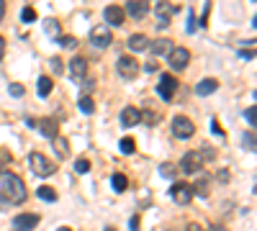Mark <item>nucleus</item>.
I'll list each match as a JSON object with an SVG mask.
<instances>
[{
	"label": "nucleus",
	"instance_id": "obj_1",
	"mask_svg": "<svg viewBox=\"0 0 257 231\" xmlns=\"http://www.w3.org/2000/svg\"><path fill=\"white\" fill-rule=\"evenodd\" d=\"M0 198L8 201V203H24L26 201V185L24 180H21L18 175H13V172H3V177H0Z\"/></svg>",
	"mask_w": 257,
	"mask_h": 231
},
{
	"label": "nucleus",
	"instance_id": "obj_2",
	"mask_svg": "<svg viewBox=\"0 0 257 231\" xmlns=\"http://www.w3.org/2000/svg\"><path fill=\"white\" fill-rule=\"evenodd\" d=\"M29 165H31V170L36 172V175H41V177H49V175H54V172H57V165H54L49 157H44L41 152H31V154H29Z\"/></svg>",
	"mask_w": 257,
	"mask_h": 231
},
{
	"label": "nucleus",
	"instance_id": "obj_3",
	"mask_svg": "<svg viewBox=\"0 0 257 231\" xmlns=\"http://www.w3.org/2000/svg\"><path fill=\"white\" fill-rule=\"evenodd\" d=\"M200 167H203V154L200 152H185L177 170L185 172V175H196V172H200Z\"/></svg>",
	"mask_w": 257,
	"mask_h": 231
},
{
	"label": "nucleus",
	"instance_id": "obj_4",
	"mask_svg": "<svg viewBox=\"0 0 257 231\" xmlns=\"http://www.w3.org/2000/svg\"><path fill=\"white\" fill-rule=\"evenodd\" d=\"M196 134V126L191 118H185V116H175L172 118V136L175 139H191Z\"/></svg>",
	"mask_w": 257,
	"mask_h": 231
},
{
	"label": "nucleus",
	"instance_id": "obj_5",
	"mask_svg": "<svg viewBox=\"0 0 257 231\" xmlns=\"http://www.w3.org/2000/svg\"><path fill=\"white\" fill-rule=\"evenodd\" d=\"M170 195H172V201H175L177 205H188V203L193 201V188H191V182H172Z\"/></svg>",
	"mask_w": 257,
	"mask_h": 231
},
{
	"label": "nucleus",
	"instance_id": "obj_6",
	"mask_svg": "<svg viewBox=\"0 0 257 231\" xmlns=\"http://www.w3.org/2000/svg\"><path fill=\"white\" fill-rule=\"evenodd\" d=\"M167 62H170L172 69H185L188 62H191V52L185 46H172V52L167 54Z\"/></svg>",
	"mask_w": 257,
	"mask_h": 231
},
{
	"label": "nucleus",
	"instance_id": "obj_7",
	"mask_svg": "<svg viewBox=\"0 0 257 231\" xmlns=\"http://www.w3.org/2000/svg\"><path fill=\"white\" fill-rule=\"evenodd\" d=\"M111 41H114V33H111L108 26H95L90 31V44L98 46V49H108Z\"/></svg>",
	"mask_w": 257,
	"mask_h": 231
},
{
	"label": "nucleus",
	"instance_id": "obj_8",
	"mask_svg": "<svg viewBox=\"0 0 257 231\" xmlns=\"http://www.w3.org/2000/svg\"><path fill=\"white\" fill-rule=\"evenodd\" d=\"M116 69H118V75L124 80H134L139 75V62L134 59V57H121V59L116 62Z\"/></svg>",
	"mask_w": 257,
	"mask_h": 231
},
{
	"label": "nucleus",
	"instance_id": "obj_9",
	"mask_svg": "<svg viewBox=\"0 0 257 231\" xmlns=\"http://www.w3.org/2000/svg\"><path fill=\"white\" fill-rule=\"evenodd\" d=\"M175 90H177V80H175L172 75H162V77H160V85H157L160 98H165V100H172Z\"/></svg>",
	"mask_w": 257,
	"mask_h": 231
},
{
	"label": "nucleus",
	"instance_id": "obj_10",
	"mask_svg": "<svg viewBox=\"0 0 257 231\" xmlns=\"http://www.w3.org/2000/svg\"><path fill=\"white\" fill-rule=\"evenodd\" d=\"M13 226H16L18 231H31V229L39 226V216H36V213H21V216H16Z\"/></svg>",
	"mask_w": 257,
	"mask_h": 231
},
{
	"label": "nucleus",
	"instance_id": "obj_11",
	"mask_svg": "<svg viewBox=\"0 0 257 231\" xmlns=\"http://www.w3.org/2000/svg\"><path fill=\"white\" fill-rule=\"evenodd\" d=\"M103 16H106V21L111 23V26H124V18H126V13H124V8H121V5H108L103 10Z\"/></svg>",
	"mask_w": 257,
	"mask_h": 231
},
{
	"label": "nucleus",
	"instance_id": "obj_12",
	"mask_svg": "<svg viewBox=\"0 0 257 231\" xmlns=\"http://www.w3.org/2000/svg\"><path fill=\"white\" fill-rule=\"evenodd\" d=\"M70 75H72V80H85V75H87V62H85V57H75V59L70 62Z\"/></svg>",
	"mask_w": 257,
	"mask_h": 231
},
{
	"label": "nucleus",
	"instance_id": "obj_13",
	"mask_svg": "<svg viewBox=\"0 0 257 231\" xmlns=\"http://www.w3.org/2000/svg\"><path fill=\"white\" fill-rule=\"evenodd\" d=\"M39 131L47 136V139H57V134H59V123H57V118H41L39 121Z\"/></svg>",
	"mask_w": 257,
	"mask_h": 231
},
{
	"label": "nucleus",
	"instance_id": "obj_14",
	"mask_svg": "<svg viewBox=\"0 0 257 231\" xmlns=\"http://www.w3.org/2000/svg\"><path fill=\"white\" fill-rule=\"evenodd\" d=\"M139 121H142V111H139V108L126 106L124 111H121V123H124V126H129V129H131V126H137Z\"/></svg>",
	"mask_w": 257,
	"mask_h": 231
},
{
	"label": "nucleus",
	"instance_id": "obj_15",
	"mask_svg": "<svg viewBox=\"0 0 257 231\" xmlns=\"http://www.w3.org/2000/svg\"><path fill=\"white\" fill-rule=\"evenodd\" d=\"M154 10H157V16H160V23H157V26H160V29L170 26V18H172V13H175V8L167 5V3H157V5H154Z\"/></svg>",
	"mask_w": 257,
	"mask_h": 231
},
{
	"label": "nucleus",
	"instance_id": "obj_16",
	"mask_svg": "<svg viewBox=\"0 0 257 231\" xmlns=\"http://www.w3.org/2000/svg\"><path fill=\"white\" fill-rule=\"evenodd\" d=\"M126 13L131 18H144V16L149 13V5L142 3V0H131V3H126Z\"/></svg>",
	"mask_w": 257,
	"mask_h": 231
},
{
	"label": "nucleus",
	"instance_id": "obj_17",
	"mask_svg": "<svg viewBox=\"0 0 257 231\" xmlns=\"http://www.w3.org/2000/svg\"><path fill=\"white\" fill-rule=\"evenodd\" d=\"M149 52H152L154 57H165V54L172 52V41H170V39H157V41L149 44Z\"/></svg>",
	"mask_w": 257,
	"mask_h": 231
},
{
	"label": "nucleus",
	"instance_id": "obj_18",
	"mask_svg": "<svg viewBox=\"0 0 257 231\" xmlns=\"http://www.w3.org/2000/svg\"><path fill=\"white\" fill-rule=\"evenodd\" d=\"M129 49H131V52H144V49H149V39L144 36V33H131V36H129Z\"/></svg>",
	"mask_w": 257,
	"mask_h": 231
},
{
	"label": "nucleus",
	"instance_id": "obj_19",
	"mask_svg": "<svg viewBox=\"0 0 257 231\" xmlns=\"http://www.w3.org/2000/svg\"><path fill=\"white\" fill-rule=\"evenodd\" d=\"M216 90H219V80H214V77L200 80V83L196 85V92H198V95H211V92H216Z\"/></svg>",
	"mask_w": 257,
	"mask_h": 231
},
{
	"label": "nucleus",
	"instance_id": "obj_20",
	"mask_svg": "<svg viewBox=\"0 0 257 231\" xmlns=\"http://www.w3.org/2000/svg\"><path fill=\"white\" fill-rule=\"evenodd\" d=\"M36 195H39L41 201H47V203H54V201L59 198V195H57V190H54V188H49V185H41V188L36 190Z\"/></svg>",
	"mask_w": 257,
	"mask_h": 231
},
{
	"label": "nucleus",
	"instance_id": "obj_21",
	"mask_svg": "<svg viewBox=\"0 0 257 231\" xmlns=\"http://www.w3.org/2000/svg\"><path fill=\"white\" fill-rule=\"evenodd\" d=\"M52 87H54L52 77H39V83H36V92H39L41 98H47L49 92H52Z\"/></svg>",
	"mask_w": 257,
	"mask_h": 231
},
{
	"label": "nucleus",
	"instance_id": "obj_22",
	"mask_svg": "<svg viewBox=\"0 0 257 231\" xmlns=\"http://www.w3.org/2000/svg\"><path fill=\"white\" fill-rule=\"evenodd\" d=\"M191 188H193V195H198V198H208V177H200Z\"/></svg>",
	"mask_w": 257,
	"mask_h": 231
},
{
	"label": "nucleus",
	"instance_id": "obj_23",
	"mask_svg": "<svg viewBox=\"0 0 257 231\" xmlns=\"http://www.w3.org/2000/svg\"><path fill=\"white\" fill-rule=\"evenodd\" d=\"M111 185H114V190H116V193H124V190L129 188V180H126V175H121V172H116V175L111 177Z\"/></svg>",
	"mask_w": 257,
	"mask_h": 231
},
{
	"label": "nucleus",
	"instance_id": "obj_24",
	"mask_svg": "<svg viewBox=\"0 0 257 231\" xmlns=\"http://www.w3.org/2000/svg\"><path fill=\"white\" fill-rule=\"evenodd\" d=\"M44 31H47V33H49L52 39H59V36H62V29H59V23L54 21V18L44 21Z\"/></svg>",
	"mask_w": 257,
	"mask_h": 231
},
{
	"label": "nucleus",
	"instance_id": "obj_25",
	"mask_svg": "<svg viewBox=\"0 0 257 231\" xmlns=\"http://www.w3.org/2000/svg\"><path fill=\"white\" fill-rule=\"evenodd\" d=\"M80 111L87 113V116L95 113V100H93L90 95H80Z\"/></svg>",
	"mask_w": 257,
	"mask_h": 231
},
{
	"label": "nucleus",
	"instance_id": "obj_26",
	"mask_svg": "<svg viewBox=\"0 0 257 231\" xmlns=\"http://www.w3.org/2000/svg\"><path fill=\"white\" fill-rule=\"evenodd\" d=\"M54 152H57L62 159H64L67 154H70V146H67V139H59V136L54 139Z\"/></svg>",
	"mask_w": 257,
	"mask_h": 231
},
{
	"label": "nucleus",
	"instance_id": "obj_27",
	"mask_svg": "<svg viewBox=\"0 0 257 231\" xmlns=\"http://www.w3.org/2000/svg\"><path fill=\"white\" fill-rule=\"evenodd\" d=\"M118 149H121L124 154H134V152H137V142H134V139H121Z\"/></svg>",
	"mask_w": 257,
	"mask_h": 231
},
{
	"label": "nucleus",
	"instance_id": "obj_28",
	"mask_svg": "<svg viewBox=\"0 0 257 231\" xmlns=\"http://www.w3.org/2000/svg\"><path fill=\"white\" fill-rule=\"evenodd\" d=\"M160 175H162V177H167V180H172V177L177 175V167H175V165H170V162H165V165L160 167Z\"/></svg>",
	"mask_w": 257,
	"mask_h": 231
},
{
	"label": "nucleus",
	"instance_id": "obj_29",
	"mask_svg": "<svg viewBox=\"0 0 257 231\" xmlns=\"http://www.w3.org/2000/svg\"><path fill=\"white\" fill-rule=\"evenodd\" d=\"M75 170L80 172V175H87V172H90V162H87L85 157H80V159L75 162Z\"/></svg>",
	"mask_w": 257,
	"mask_h": 231
},
{
	"label": "nucleus",
	"instance_id": "obj_30",
	"mask_svg": "<svg viewBox=\"0 0 257 231\" xmlns=\"http://www.w3.org/2000/svg\"><path fill=\"white\" fill-rule=\"evenodd\" d=\"M57 41L62 44V49H77V39L75 36H59Z\"/></svg>",
	"mask_w": 257,
	"mask_h": 231
},
{
	"label": "nucleus",
	"instance_id": "obj_31",
	"mask_svg": "<svg viewBox=\"0 0 257 231\" xmlns=\"http://www.w3.org/2000/svg\"><path fill=\"white\" fill-rule=\"evenodd\" d=\"M242 144H244V149H247V152H255V134H252V131L244 134V136H242Z\"/></svg>",
	"mask_w": 257,
	"mask_h": 231
},
{
	"label": "nucleus",
	"instance_id": "obj_32",
	"mask_svg": "<svg viewBox=\"0 0 257 231\" xmlns=\"http://www.w3.org/2000/svg\"><path fill=\"white\" fill-rule=\"evenodd\" d=\"M21 18H24L26 23H31V21H36V10H33L31 5H26V8H24V13H21Z\"/></svg>",
	"mask_w": 257,
	"mask_h": 231
},
{
	"label": "nucleus",
	"instance_id": "obj_33",
	"mask_svg": "<svg viewBox=\"0 0 257 231\" xmlns=\"http://www.w3.org/2000/svg\"><path fill=\"white\" fill-rule=\"evenodd\" d=\"M8 92H10V95H13V98H24V85H18V83H13V85H10L8 87Z\"/></svg>",
	"mask_w": 257,
	"mask_h": 231
},
{
	"label": "nucleus",
	"instance_id": "obj_34",
	"mask_svg": "<svg viewBox=\"0 0 257 231\" xmlns=\"http://www.w3.org/2000/svg\"><path fill=\"white\" fill-rule=\"evenodd\" d=\"M49 64H52V72H62V59H59V57H52V59H49Z\"/></svg>",
	"mask_w": 257,
	"mask_h": 231
},
{
	"label": "nucleus",
	"instance_id": "obj_35",
	"mask_svg": "<svg viewBox=\"0 0 257 231\" xmlns=\"http://www.w3.org/2000/svg\"><path fill=\"white\" fill-rule=\"evenodd\" d=\"M93 87H95V80H90V77H87L85 83H83V92L87 95V92H93Z\"/></svg>",
	"mask_w": 257,
	"mask_h": 231
},
{
	"label": "nucleus",
	"instance_id": "obj_36",
	"mask_svg": "<svg viewBox=\"0 0 257 231\" xmlns=\"http://www.w3.org/2000/svg\"><path fill=\"white\" fill-rule=\"evenodd\" d=\"M244 116H247V123H250V126H255V106H250L247 111H244Z\"/></svg>",
	"mask_w": 257,
	"mask_h": 231
},
{
	"label": "nucleus",
	"instance_id": "obj_37",
	"mask_svg": "<svg viewBox=\"0 0 257 231\" xmlns=\"http://www.w3.org/2000/svg\"><path fill=\"white\" fill-rule=\"evenodd\" d=\"M188 31H196V16H193V10H191V13H188Z\"/></svg>",
	"mask_w": 257,
	"mask_h": 231
},
{
	"label": "nucleus",
	"instance_id": "obj_38",
	"mask_svg": "<svg viewBox=\"0 0 257 231\" xmlns=\"http://www.w3.org/2000/svg\"><path fill=\"white\" fill-rule=\"evenodd\" d=\"M129 226H131V231H139V216H131Z\"/></svg>",
	"mask_w": 257,
	"mask_h": 231
},
{
	"label": "nucleus",
	"instance_id": "obj_39",
	"mask_svg": "<svg viewBox=\"0 0 257 231\" xmlns=\"http://www.w3.org/2000/svg\"><path fill=\"white\" fill-rule=\"evenodd\" d=\"M185 231H206V229L200 226V224H188V226H185Z\"/></svg>",
	"mask_w": 257,
	"mask_h": 231
},
{
	"label": "nucleus",
	"instance_id": "obj_40",
	"mask_svg": "<svg viewBox=\"0 0 257 231\" xmlns=\"http://www.w3.org/2000/svg\"><path fill=\"white\" fill-rule=\"evenodd\" d=\"M219 180H221V182H229V172L221 170V172H219Z\"/></svg>",
	"mask_w": 257,
	"mask_h": 231
},
{
	"label": "nucleus",
	"instance_id": "obj_41",
	"mask_svg": "<svg viewBox=\"0 0 257 231\" xmlns=\"http://www.w3.org/2000/svg\"><path fill=\"white\" fill-rule=\"evenodd\" d=\"M211 126H214V134H221V126H219V121H216V118L211 121Z\"/></svg>",
	"mask_w": 257,
	"mask_h": 231
},
{
	"label": "nucleus",
	"instance_id": "obj_42",
	"mask_svg": "<svg viewBox=\"0 0 257 231\" xmlns=\"http://www.w3.org/2000/svg\"><path fill=\"white\" fill-rule=\"evenodd\" d=\"M144 69H147V72H154V69H157V64H154V62H147V67H144Z\"/></svg>",
	"mask_w": 257,
	"mask_h": 231
},
{
	"label": "nucleus",
	"instance_id": "obj_43",
	"mask_svg": "<svg viewBox=\"0 0 257 231\" xmlns=\"http://www.w3.org/2000/svg\"><path fill=\"white\" fill-rule=\"evenodd\" d=\"M3 54H5V41L0 39V59H3Z\"/></svg>",
	"mask_w": 257,
	"mask_h": 231
},
{
	"label": "nucleus",
	"instance_id": "obj_44",
	"mask_svg": "<svg viewBox=\"0 0 257 231\" xmlns=\"http://www.w3.org/2000/svg\"><path fill=\"white\" fill-rule=\"evenodd\" d=\"M211 231H224V226H219V224H216V226H211Z\"/></svg>",
	"mask_w": 257,
	"mask_h": 231
},
{
	"label": "nucleus",
	"instance_id": "obj_45",
	"mask_svg": "<svg viewBox=\"0 0 257 231\" xmlns=\"http://www.w3.org/2000/svg\"><path fill=\"white\" fill-rule=\"evenodd\" d=\"M3 16H5V5H3V3H0V18H3Z\"/></svg>",
	"mask_w": 257,
	"mask_h": 231
},
{
	"label": "nucleus",
	"instance_id": "obj_46",
	"mask_svg": "<svg viewBox=\"0 0 257 231\" xmlns=\"http://www.w3.org/2000/svg\"><path fill=\"white\" fill-rule=\"evenodd\" d=\"M57 231H72L70 226H62V229H57Z\"/></svg>",
	"mask_w": 257,
	"mask_h": 231
},
{
	"label": "nucleus",
	"instance_id": "obj_47",
	"mask_svg": "<svg viewBox=\"0 0 257 231\" xmlns=\"http://www.w3.org/2000/svg\"><path fill=\"white\" fill-rule=\"evenodd\" d=\"M0 177H3V165H0Z\"/></svg>",
	"mask_w": 257,
	"mask_h": 231
}]
</instances>
